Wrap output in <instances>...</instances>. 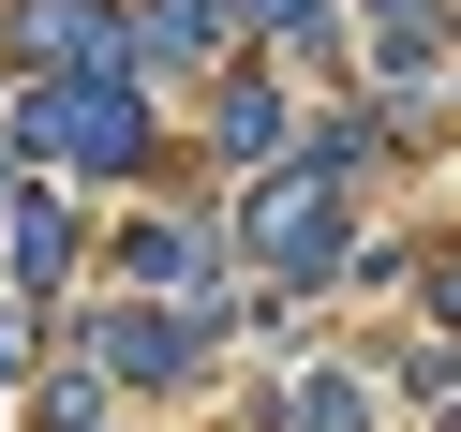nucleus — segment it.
Returning a JSON list of instances; mask_svg holds the SVG:
<instances>
[{
	"label": "nucleus",
	"instance_id": "obj_1",
	"mask_svg": "<svg viewBox=\"0 0 461 432\" xmlns=\"http://www.w3.org/2000/svg\"><path fill=\"white\" fill-rule=\"evenodd\" d=\"M268 15H312V0H268Z\"/></svg>",
	"mask_w": 461,
	"mask_h": 432
}]
</instances>
